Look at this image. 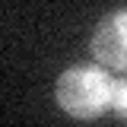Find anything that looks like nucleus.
I'll return each mask as SVG.
<instances>
[{
    "instance_id": "obj_1",
    "label": "nucleus",
    "mask_w": 127,
    "mask_h": 127,
    "mask_svg": "<svg viewBox=\"0 0 127 127\" xmlns=\"http://www.w3.org/2000/svg\"><path fill=\"white\" fill-rule=\"evenodd\" d=\"M111 95H114L111 79L102 70H95V67L70 70L57 83V102L70 114H76V118H95V114H102L108 108Z\"/></svg>"
},
{
    "instance_id": "obj_2",
    "label": "nucleus",
    "mask_w": 127,
    "mask_h": 127,
    "mask_svg": "<svg viewBox=\"0 0 127 127\" xmlns=\"http://www.w3.org/2000/svg\"><path fill=\"white\" fill-rule=\"evenodd\" d=\"M92 51L102 64L127 70V10L108 16L92 35Z\"/></svg>"
},
{
    "instance_id": "obj_3",
    "label": "nucleus",
    "mask_w": 127,
    "mask_h": 127,
    "mask_svg": "<svg viewBox=\"0 0 127 127\" xmlns=\"http://www.w3.org/2000/svg\"><path fill=\"white\" fill-rule=\"evenodd\" d=\"M114 98H118V108L127 114V83H121V86L114 89Z\"/></svg>"
}]
</instances>
